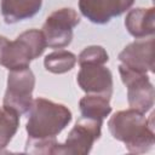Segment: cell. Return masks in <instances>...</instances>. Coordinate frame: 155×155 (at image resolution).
Segmentation results:
<instances>
[{"label":"cell","mask_w":155,"mask_h":155,"mask_svg":"<svg viewBox=\"0 0 155 155\" xmlns=\"http://www.w3.org/2000/svg\"><path fill=\"white\" fill-rule=\"evenodd\" d=\"M119 61L122 65L140 73L154 71V39L136 40L127 45L120 53Z\"/></svg>","instance_id":"30bf717a"},{"label":"cell","mask_w":155,"mask_h":155,"mask_svg":"<svg viewBox=\"0 0 155 155\" xmlns=\"http://www.w3.org/2000/svg\"><path fill=\"white\" fill-rule=\"evenodd\" d=\"M76 56L65 50H58L47 54L44 59V65L47 71L53 74H63L74 68L76 64Z\"/></svg>","instance_id":"9a60e30c"},{"label":"cell","mask_w":155,"mask_h":155,"mask_svg":"<svg viewBox=\"0 0 155 155\" xmlns=\"http://www.w3.org/2000/svg\"><path fill=\"white\" fill-rule=\"evenodd\" d=\"M42 6V0H1V15L6 23H17L36 15Z\"/></svg>","instance_id":"7c38bea8"},{"label":"cell","mask_w":155,"mask_h":155,"mask_svg":"<svg viewBox=\"0 0 155 155\" xmlns=\"http://www.w3.org/2000/svg\"><path fill=\"white\" fill-rule=\"evenodd\" d=\"M8 71L4 104L16 109L19 114H25L33 103L31 94L35 86V76L29 67Z\"/></svg>","instance_id":"5b68a950"},{"label":"cell","mask_w":155,"mask_h":155,"mask_svg":"<svg viewBox=\"0 0 155 155\" xmlns=\"http://www.w3.org/2000/svg\"><path fill=\"white\" fill-rule=\"evenodd\" d=\"M80 23L78 12L70 7H63L53 11L42 25V33L46 44L52 48L68 46L73 39V28Z\"/></svg>","instance_id":"8992f818"},{"label":"cell","mask_w":155,"mask_h":155,"mask_svg":"<svg viewBox=\"0 0 155 155\" xmlns=\"http://www.w3.org/2000/svg\"><path fill=\"white\" fill-rule=\"evenodd\" d=\"M19 113L8 107H0V150L6 148L10 140L16 134L19 126Z\"/></svg>","instance_id":"5bb4252c"},{"label":"cell","mask_w":155,"mask_h":155,"mask_svg":"<svg viewBox=\"0 0 155 155\" xmlns=\"http://www.w3.org/2000/svg\"><path fill=\"white\" fill-rule=\"evenodd\" d=\"M133 2L134 0H79V10L92 23L104 24L126 12Z\"/></svg>","instance_id":"9c48e42d"},{"label":"cell","mask_w":155,"mask_h":155,"mask_svg":"<svg viewBox=\"0 0 155 155\" xmlns=\"http://www.w3.org/2000/svg\"><path fill=\"white\" fill-rule=\"evenodd\" d=\"M47 44L42 30L29 29L19 34L16 40L7 41L0 56V65L8 70L29 67V63L42 54Z\"/></svg>","instance_id":"3957f363"},{"label":"cell","mask_w":155,"mask_h":155,"mask_svg":"<svg viewBox=\"0 0 155 155\" xmlns=\"http://www.w3.org/2000/svg\"><path fill=\"white\" fill-rule=\"evenodd\" d=\"M109 101L110 98L101 94H86L79 102L81 117L103 122V119L111 113Z\"/></svg>","instance_id":"4fadbf2b"},{"label":"cell","mask_w":155,"mask_h":155,"mask_svg":"<svg viewBox=\"0 0 155 155\" xmlns=\"http://www.w3.org/2000/svg\"><path fill=\"white\" fill-rule=\"evenodd\" d=\"M109 61L107 51L102 46H88L81 51L78 57L79 64H104Z\"/></svg>","instance_id":"2e32d148"},{"label":"cell","mask_w":155,"mask_h":155,"mask_svg":"<svg viewBox=\"0 0 155 155\" xmlns=\"http://www.w3.org/2000/svg\"><path fill=\"white\" fill-rule=\"evenodd\" d=\"M102 122L81 117L70 130L63 144L58 143L53 148L56 155H86L91 151L93 143L101 137Z\"/></svg>","instance_id":"277c9868"},{"label":"cell","mask_w":155,"mask_h":155,"mask_svg":"<svg viewBox=\"0 0 155 155\" xmlns=\"http://www.w3.org/2000/svg\"><path fill=\"white\" fill-rule=\"evenodd\" d=\"M76 81L87 94H113V75L104 64H81Z\"/></svg>","instance_id":"ba28073f"},{"label":"cell","mask_w":155,"mask_h":155,"mask_svg":"<svg viewBox=\"0 0 155 155\" xmlns=\"http://www.w3.org/2000/svg\"><path fill=\"white\" fill-rule=\"evenodd\" d=\"M122 82L127 87V101L132 109L140 113L149 111L154 105V86L147 73L136 71L122 64L119 65Z\"/></svg>","instance_id":"52a82bcc"},{"label":"cell","mask_w":155,"mask_h":155,"mask_svg":"<svg viewBox=\"0 0 155 155\" xmlns=\"http://www.w3.org/2000/svg\"><path fill=\"white\" fill-rule=\"evenodd\" d=\"M155 8H133L130 10L125 18V27L128 33L136 39L153 36L155 31Z\"/></svg>","instance_id":"8fae6325"},{"label":"cell","mask_w":155,"mask_h":155,"mask_svg":"<svg viewBox=\"0 0 155 155\" xmlns=\"http://www.w3.org/2000/svg\"><path fill=\"white\" fill-rule=\"evenodd\" d=\"M154 114L145 117V113L136 109L116 111L108 121V128L111 136L122 142L127 150L136 154L149 151L155 143Z\"/></svg>","instance_id":"6da1fadb"},{"label":"cell","mask_w":155,"mask_h":155,"mask_svg":"<svg viewBox=\"0 0 155 155\" xmlns=\"http://www.w3.org/2000/svg\"><path fill=\"white\" fill-rule=\"evenodd\" d=\"M25 130L28 139H53L71 121V111L61 103L39 97L33 99Z\"/></svg>","instance_id":"7a4b0ae2"}]
</instances>
